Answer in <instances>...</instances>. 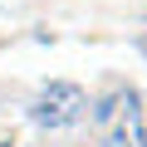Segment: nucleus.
Returning <instances> with one entry per match:
<instances>
[{"label": "nucleus", "mask_w": 147, "mask_h": 147, "mask_svg": "<svg viewBox=\"0 0 147 147\" xmlns=\"http://www.w3.org/2000/svg\"><path fill=\"white\" fill-rule=\"evenodd\" d=\"M98 123H103V142L108 147H147L142 108H137V93L132 88H118L113 98H103L98 103Z\"/></svg>", "instance_id": "f257e3e1"}, {"label": "nucleus", "mask_w": 147, "mask_h": 147, "mask_svg": "<svg viewBox=\"0 0 147 147\" xmlns=\"http://www.w3.org/2000/svg\"><path fill=\"white\" fill-rule=\"evenodd\" d=\"M84 108H88V98H84L79 84H49V88L39 93V103H34V123H44V127H69V123H79Z\"/></svg>", "instance_id": "f03ea898"}]
</instances>
